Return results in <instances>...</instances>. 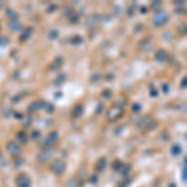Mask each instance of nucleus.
Masks as SVG:
<instances>
[{"mask_svg":"<svg viewBox=\"0 0 187 187\" xmlns=\"http://www.w3.org/2000/svg\"><path fill=\"white\" fill-rule=\"evenodd\" d=\"M0 5H1V3H0Z\"/></svg>","mask_w":187,"mask_h":187,"instance_id":"nucleus-18","label":"nucleus"},{"mask_svg":"<svg viewBox=\"0 0 187 187\" xmlns=\"http://www.w3.org/2000/svg\"><path fill=\"white\" fill-rule=\"evenodd\" d=\"M30 137L33 140H38L40 137V131H39V130H33L31 133H30Z\"/></svg>","mask_w":187,"mask_h":187,"instance_id":"nucleus-12","label":"nucleus"},{"mask_svg":"<svg viewBox=\"0 0 187 187\" xmlns=\"http://www.w3.org/2000/svg\"><path fill=\"white\" fill-rule=\"evenodd\" d=\"M16 138H18V141H20L21 143H28V140H29L28 133L25 131H19L16 133Z\"/></svg>","mask_w":187,"mask_h":187,"instance_id":"nucleus-6","label":"nucleus"},{"mask_svg":"<svg viewBox=\"0 0 187 187\" xmlns=\"http://www.w3.org/2000/svg\"><path fill=\"white\" fill-rule=\"evenodd\" d=\"M15 183H16L18 187H30L31 181L26 173H19L16 178H15Z\"/></svg>","mask_w":187,"mask_h":187,"instance_id":"nucleus-2","label":"nucleus"},{"mask_svg":"<svg viewBox=\"0 0 187 187\" xmlns=\"http://www.w3.org/2000/svg\"><path fill=\"white\" fill-rule=\"evenodd\" d=\"M0 30H1V26H0Z\"/></svg>","mask_w":187,"mask_h":187,"instance_id":"nucleus-17","label":"nucleus"},{"mask_svg":"<svg viewBox=\"0 0 187 187\" xmlns=\"http://www.w3.org/2000/svg\"><path fill=\"white\" fill-rule=\"evenodd\" d=\"M49 151H50V150H44V151H41L38 155V161H39V162H45V161L49 158V156H50Z\"/></svg>","mask_w":187,"mask_h":187,"instance_id":"nucleus-7","label":"nucleus"},{"mask_svg":"<svg viewBox=\"0 0 187 187\" xmlns=\"http://www.w3.org/2000/svg\"><path fill=\"white\" fill-rule=\"evenodd\" d=\"M56 34H58V31H56V30H51L50 34H49V38H50V39H54Z\"/></svg>","mask_w":187,"mask_h":187,"instance_id":"nucleus-15","label":"nucleus"},{"mask_svg":"<svg viewBox=\"0 0 187 187\" xmlns=\"http://www.w3.org/2000/svg\"><path fill=\"white\" fill-rule=\"evenodd\" d=\"M45 106V102L43 100H39V101H33L30 103V106H29V111L30 112H35V111H38L40 110V108H43Z\"/></svg>","mask_w":187,"mask_h":187,"instance_id":"nucleus-5","label":"nucleus"},{"mask_svg":"<svg viewBox=\"0 0 187 187\" xmlns=\"http://www.w3.org/2000/svg\"><path fill=\"white\" fill-rule=\"evenodd\" d=\"M45 110H46V112H53L54 111V107H53V105H50V103H45Z\"/></svg>","mask_w":187,"mask_h":187,"instance_id":"nucleus-13","label":"nucleus"},{"mask_svg":"<svg viewBox=\"0 0 187 187\" xmlns=\"http://www.w3.org/2000/svg\"><path fill=\"white\" fill-rule=\"evenodd\" d=\"M5 15H6L8 18H10V20H18V18H19L18 13H15L13 9H6V11H5Z\"/></svg>","mask_w":187,"mask_h":187,"instance_id":"nucleus-9","label":"nucleus"},{"mask_svg":"<svg viewBox=\"0 0 187 187\" xmlns=\"http://www.w3.org/2000/svg\"><path fill=\"white\" fill-rule=\"evenodd\" d=\"M8 28L11 31H20L23 29V25L19 20H9L8 21Z\"/></svg>","mask_w":187,"mask_h":187,"instance_id":"nucleus-4","label":"nucleus"},{"mask_svg":"<svg viewBox=\"0 0 187 187\" xmlns=\"http://www.w3.org/2000/svg\"><path fill=\"white\" fill-rule=\"evenodd\" d=\"M14 116L16 118H19V120H23V117H24V115H23V113H20V112H15Z\"/></svg>","mask_w":187,"mask_h":187,"instance_id":"nucleus-16","label":"nucleus"},{"mask_svg":"<svg viewBox=\"0 0 187 187\" xmlns=\"http://www.w3.org/2000/svg\"><path fill=\"white\" fill-rule=\"evenodd\" d=\"M60 64H61V59H56V60H54L53 64L49 66V70H50V71L56 70V69H58V67L60 66Z\"/></svg>","mask_w":187,"mask_h":187,"instance_id":"nucleus-10","label":"nucleus"},{"mask_svg":"<svg viewBox=\"0 0 187 187\" xmlns=\"http://www.w3.org/2000/svg\"><path fill=\"white\" fill-rule=\"evenodd\" d=\"M31 31H33V28L25 29L23 33L20 34V40H21V41H28V39L30 38V35H31Z\"/></svg>","mask_w":187,"mask_h":187,"instance_id":"nucleus-8","label":"nucleus"},{"mask_svg":"<svg viewBox=\"0 0 187 187\" xmlns=\"http://www.w3.org/2000/svg\"><path fill=\"white\" fill-rule=\"evenodd\" d=\"M9 38L6 35H1L0 36V46H5V45H8L9 44Z\"/></svg>","mask_w":187,"mask_h":187,"instance_id":"nucleus-11","label":"nucleus"},{"mask_svg":"<svg viewBox=\"0 0 187 187\" xmlns=\"http://www.w3.org/2000/svg\"><path fill=\"white\" fill-rule=\"evenodd\" d=\"M30 120H31V116H29V117H28V120H24V122H23V126H24V127H28L29 125L31 123V121H30Z\"/></svg>","mask_w":187,"mask_h":187,"instance_id":"nucleus-14","label":"nucleus"},{"mask_svg":"<svg viewBox=\"0 0 187 187\" xmlns=\"http://www.w3.org/2000/svg\"><path fill=\"white\" fill-rule=\"evenodd\" d=\"M6 150H8V152L10 155H13V156H16L20 153V151H21V147H20V145L18 142H15V141H9L6 143Z\"/></svg>","mask_w":187,"mask_h":187,"instance_id":"nucleus-3","label":"nucleus"},{"mask_svg":"<svg viewBox=\"0 0 187 187\" xmlns=\"http://www.w3.org/2000/svg\"><path fill=\"white\" fill-rule=\"evenodd\" d=\"M50 170L51 172L55 175H61L65 171V163L62 160H55L53 161V163L50 165Z\"/></svg>","mask_w":187,"mask_h":187,"instance_id":"nucleus-1","label":"nucleus"}]
</instances>
